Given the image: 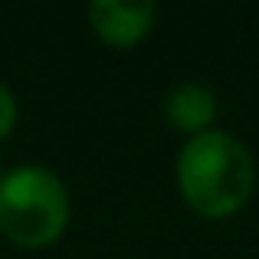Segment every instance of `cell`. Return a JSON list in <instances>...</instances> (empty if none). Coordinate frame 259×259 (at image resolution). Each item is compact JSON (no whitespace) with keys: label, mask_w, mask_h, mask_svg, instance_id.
Masks as SVG:
<instances>
[{"label":"cell","mask_w":259,"mask_h":259,"mask_svg":"<svg viewBox=\"0 0 259 259\" xmlns=\"http://www.w3.org/2000/svg\"><path fill=\"white\" fill-rule=\"evenodd\" d=\"M13 121H17V102H13L10 89L0 82V138L13 128Z\"/></svg>","instance_id":"cell-5"},{"label":"cell","mask_w":259,"mask_h":259,"mask_svg":"<svg viewBox=\"0 0 259 259\" xmlns=\"http://www.w3.org/2000/svg\"><path fill=\"white\" fill-rule=\"evenodd\" d=\"M177 187L187 207L207 220H227L246 207L256 187V161L230 132H200L177 154Z\"/></svg>","instance_id":"cell-1"},{"label":"cell","mask_w":259,"mask_h":259,"mask_svg":"<svg viewBox=\"0 0 259 259\" xmlns=\"http://www.w3.org/2000/svg\"><path fill=\"white\" fill-rule=\"evenodd\" d=\"M217 118V95L200 82H184L167 95V121L181 132H190V138L200 132H210Z\"/></svg>","instance_id":"cell-4"},{"label":"cell","mask_w":259,"mask_h":259,"mask_svg":"<svg viewBox=\"0 0 259 259\" xmlns=\"http://www.w3.org/2000/svg\"><path fill=\"white\" fill-rule=\"evenodd\" d=\"M69 220L66 187L46 167H17L0 177V233L17 246H46Z\"/></svg>","instance_id":"cell-2"},{"label":"cell","mask_w":259,"mask_h":259,"mask_svg":"<svg viewBox=\"0 0 259 259\" xmlns=\"http://www.w3.org/2000/svg\"><path fill=\"white\" fill-rule=\"evenodd\" d=\"M89 23L105 43L132 46L151 30L154 4H148V0H95L89 7Z\"/></svg>","instance_id":"cell-3"}]
</instances>
